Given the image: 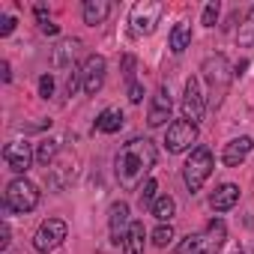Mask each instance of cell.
Listing matches in <instances>:
<instances>
[{"instance_id":"6da1fadb","label":"cell","mask_w":254,"mask_h":254,"mask_svg":"<svg viewBox=\"0 0 254 254\" xmlns=\"http://www.w3.org/2000/svg\"><path fill=\"white\" fill-rule=\"evenodd\" d=\"M156 168V147L147 138H135L129 141L114 159V174L120 189L126 191H138L147 180V174Z\"/></svg>"},{"instance_id":"7a4b0ae2","label":"cell","mask_w":254,"mask_h":254,"mask_svg":"<svg viewBox=\"0 0 254 254\" xmlns=\"http://www.w3.org/2000/svg\"><path fill=\"white\" fill-rule=\"evenodd\" d=\"M200 72H203V81H206V87H209V102H212V108H218V105L224 102L227 87H230V78H233L227 57H224V54H212V57H206Z\"/></svg>"},{"instance_id":"3957f363","label":"cell","mask_w":254,"mask_h":254,"mask_svg":"<svg viewBox=\"0 0 254 254\" xmlns=\"http://www.w3.org/2000/svg\"><path fill=\"white\" fill-rule=\"evenodd\" d=\"M224 239H227L224 221H221V218H212L203 233L186 236V242L180 245V254H218L221 245H224Z\"/></svg>"},{"instance_id":"277c9868","label":"cell","mask_w":254,"mask_h":254,"mask_svg":"<svg viewBox=\"0 0 254 254\" xmlns=\"http://www.w3.org/2000/svg\"><path fill=\"white\" fill-rule=\"evenodd\" d=\"M212 168H215L212 150H209V147H194L191 156H189L186 165H183V180H186V186H189L191 194H197V191L203 189V183L209 180Z\"/></svg>"},{"instance_id":"5b68a950","label":"cell","mask_w":254,"mask_h":254,"mask_svg":"<svg viewBox=\"0 0 254 254\" xmlns=\"http://www.w3.org/2000/svg\"><path fill=\"white\" fill-rule=\"evenodd\" d=\"M39 186L36 183H30L27 177H18V180H12L9 186H6V194H3V206L9 209V212H30V209H36L39 206Z\"/></svg>"},{"instance_id":"8992f818","label":"cell","mask_w":254,"mask_h":254,"mask_svg":"<svg viewBox=\"0 0 254 254\" xmlns=\"http://www.w3.org/2000/svg\"><path fill=\"white\" fill-rule=\"evenodd\" d=\"M78 156L72 153V150H60V156L48 165V189L51 191H63V189H69L72 183H75V177H78Z\"/></svg>"},{"instance_id":"52a82bcc","label":"cell","mask_w":254,"mask_h":254,"mask_svg":"<svg viewBox=\"0 0 254 254\" xmlns=\"http://www.w3.org/2000/svg\"><path fill=\"white\" fill-rule=\"evenodd\" d=\"M165 6L159 3V0H141V3L132 6V15H129V24H132V33L135 36H150L162 18Z\"/></svg>"},{"instance_id":"ba28073f","label":"cell","mask_w":254,"mask_h":254,"mask_svg":"<svg viewBox=\"0 0 254 254\" xmlns=\"http://www.w3.org/2000/svg\"><path fill=\"white\" fill-rule=\"evenodd\" d=\"M66 233H69V227H66L63 218H45V221L39 224L36 236H33V248H36L39 254H48V251H54L57 245H63Z\"/></svg>"},{"instance_id":"9c48e42d","label":"cell","mask_w":254,"mask_h":254,"mask_svg":"<svg viewBox=\"0 0 254 254\" xmlns=\"http://www.w3.org/2000/svg\"><path fill=\"white\" fill-rule=\"evenodd\" d=\"M194 141H197V126L189 123V120L171 123L168 132H165V147H168V153H183V150H189Z\"/></svg>"},{"instance_id":"30bf717a","label":"cell","mask_w":254,"mask_h":254,"mask_svg":"<svg viewBox=\"0 0 254 254\" xmlns=\"http://www.w3.org/2000/svg\"><path fill=\"white\" fill-rule=\"evenodd\" d=\"M206 114V102H203V93H200V81L197 78H189L186 87H183V120L189 123H200Z\"/></svg>"},{"instance_id":"8fae6325","label":"cell","mask_w":254,"mask_h":254,"mask_svg":"<svg viewBox=\"0 0 254 254\" xmlns=\"http://www.w3.org/2000/svg\"><path fill=\"white\" fill-rule=\"evenodd\" d=\"M33 159H36V153L30 150L27 141H9V144L3 147V162H6V168L15 171V174H27L30 165H33Z\"/></svg>"},{"instance_id":"7c38bea8","label":"cell","mask_w":254,"mask_h":254,"mask_svg":"<svg viewBox=\"0 0 254 254\" xmlns=\"http://www.w3.org/2000/svg\"><path fill=\"white\" fill-rule=\"evenodd\" d=\"M105 57L102 54H90L87 60H84V66H81V81H84V93L87 96H96L99 90H102V84H105Z\"/></svg>"},{"instance_id":"4fadbf2b","label":"cell","mask_w":254,"mask_h":254,"mask_svg":"<svg viewBox=\"0 0 254 254\" xmlns=\"http://www.w3.org/2000/svg\"><path fill=\"white\" fill-rule=\"evenodd\" d=\"M171 108H174V102H171V90H168V84H162V87L156 90L153 102H150V114H147V123L153 126V129L165 126V120H171Z\"/></svg>"},{"instance_id":"5bb4252c","label":"cell","mask_w":254,"mask_h":254,"mask_svg":"<svg viewBox=\"0 0 254 254\" xmlns=\"http://www.w3.org/2000/svg\"><path fill=\"white\" fill-rule=\"evenodd\" d=\"M108 227H111V239L120 245L126 239V233H129L132 221H129V203L126 200H117L111 203V212H108Z\"/></svg>"},{"instance_id":"9a60e30c","label":"cell","mask_w":254,"mask_h":254,"mask_svg":"<svg viewBox=\"0 0 254 254\" xmlns=\"http://www.w3.org/2000/svg\"><path fill=\"white\" fill-rule=\"evenodd\" d=\"M251 150H254V141L248 138V135H242V138H233L230 144H224V153H221V162L227 165V168H239L248 156H251Z\"/></svg>"},{"instance_id":"2e32d148","label":"cell","mask_w":254,"mask_h":254,"mask_svg":"<svg viewBox=\"0 0 254 254\" xmlns=\"http://www.w3.org/2000/svg\"><path fill=\"white\" fill-rule=\"evenodd\" d=\"M239 203V186H233V183H224V186H218L212 194H209V206L215 209V212H227V209H233Z\"/></svg>"},{"instance_id":"e0dca14e","label":"cell","mask_w":254,"mask_h":254,"mask_svg":"<svg viewBox=\"0 0 254 254\" xmlns=\"http://www.w3.org/2000/svg\"><path fill=\"white\" fill-rule=\"evenodd\" d=\"M75 51H78V42H75V39H66V42H60V45L54 48L51 63H54L57 69L72 72V69H75Z\"/></svg>"},{"instance_id":"ac0fdd59","label":"cell","mask_w":254,"mask_h":254,"mask_svg":"<svg viewBox=\"0 0 254 254\" xmlns=\"http://www.w3.org/2000/svg\"><path fill=\"white\" fill-rule=\"evenodd\" d=\"M144 239H147L144 221H132L129 233L123 239V254H144Z\"/></svg>"},{"instance_id":"d6986e66","label":"cell","mask_w":254,"mask_h":254,"mask_svg":"<svg viewBox=\"0 0 254 254\" xmlns=\"http://www.w3.org/2000/svg\"><path fill=\"white\" fill-rule=\"evenodd\" d=\"M120 126H123V111L120 108H105L99 114V120H96V132L114 135V132H120Z\"/></svg>"},{"instance_id":"ffe728a7","label":"cell","mask_w":254,"mask_h":254,"mask_svg":"<svg viewBox=\"0 0 254 254\" xmlns=\"http://www.w3.org/2000/svg\"><path fill=\"white\" fill-rule=\"evenodd\" d=\"M108 15H111V3H108V0H87V3H84V24L96 27Z\"/></svg>"},{"instance_id":"44dd1931","label":"cell","mask_w":254,"mask_h":254,"mask_svg":"<svg viewBox=\"0 0 254 254\" xmlns=\"http://www.w3.org/2000/svg\"><path fill=\"white\" fill-rule=\"evenodd\" d=\"M189 45H191V24L189 21L174 24V30H171V51L174 54H183Z\"/></svg>"},{"instance_id":"7402d4cb","label":"cell","mask_w":254,"mask_h":254,"mask_svg":"<svg viewBox=\"0 0 254 254\" xmlns=\"http://www.w3.org/2000/svg\"><path fill=\"white\" fill-rule=\"evenodd\" d=\"M60 141H54V138H42L39 144H36V162L42 165V168H48L57 156H60Z\"/></svg>"},{"instance_id":"603a6c76","label":"cell","mask_w":254,"mask_h":254,"mask_svg":"<svg viewBox=\"0 0 254 254\" xmlns=\"http://www.w3.org/2000/svg\"><path fill=\"white\" fill-rule=\"evenodd\" d=\"M150 212H153L162 224H171V218H174V212H177V200H174L171 194H159Z\"/></svg>"},{"instance_id":"cb8c5ba5","label":"cell","mask_w":254,"mask_h":254,"mask_svg":"<svg viewBox=\"0 0 254 254\" xmlns=\"http://www.w3.org/2000/svg\"><path fill=\"white\" fill-rule=\"evenodd\" d=\"M236 45H239V48H251V45H254V6L245 12L242 24H239V30H236Z\"/></svg>"},{"instance_id":"d4e9b609","label":"cell","mask_w":254,"mask_h":254,"mask_svg":"<svg viewBox=\"0 0 254 254\" xmlns=\"http://www.w3.org/2000/svg\"><path fill=\"white\" fill-rule=\"evenodd\" d=\"M156 191H159V183H156V180H147V183L141 186V206H150V209H153V203H156V197H159Z\"/></svg>"},{"instance_id":"484cf974","label":"cell","mask_w":254,"mask_h":254,"mask_svg":"<svg viewBox=\"0 0 254 254\" xmlns=\"http://www.w3.org/2000/svg\"><path fill=\"white\" fill-rule=\"evenodd\" d=\"M153 242H156L159 248H168V245L174 242V227H171V224H159V227L153 230Z\"/></svg>"},{"instance_id":"4316f807","label":"cell","mask_w":254,"mask_h":254,"mask_svg":"<svg viewBox=\"0 0 254 254\" xmlns=\"http://www.w3.org/2000/svg\"><path fill=\"white\" fill-rule=\"evenodd\" d=\"M135 66H138L135 54H126V57H123V78L129 81V84H135Z\"/></svg>"},{"instance_id":"83f0119b","label":"cell","mask_w":254,"mask_h":254,"mask_svg":"<svg viewBox=\"0 0 254 254\" xmlns=\"http://www.w3.org/2000/svg\"><path fill=\"white\" fill-rule=\"evenodd\" d=\"M39 96H42V99H51V96H54V75H51V72L39 78Z\"/></svg>"},{"instance_id":"f1b7e54d","label":"cell","mask_w":254,"mask_h":254,"mask_svg":"<svg viewBox=\"0 0 254 254\" xmlns=\"http://www.w3.org/2000/svg\"><path fill=\"white\" fill-rule=\"evenodd\" d=\"M215 21H218V3H209L203 9V24L206 27H215Z\"/></svg>"},{"instance_id":"f546056e","label":"cell","mask_w":254,"mask_h":254,"mask_svg":"<svg viewBox=\"0 0 254 254\" xmlns=\"http://www.w3.org/2000/svg\"><path fill=\"white\" fill-rule=\"evenodd\" d=\"M15 24H18V21H15L12 15H6V18H0V36H9V33L15 30Z\"/></svg>"},{"instance_id":"4dcf8cb0","label":"cell","mask_w":254,"mask_h":254,"mask_svg":"<svg viewBox=\"0 0 254 254\" xmlns=\"http://www.w3.org/2000/svg\"><path fill=\"white\" fill-rule=\"evenodd\" d=\"M129 99H132L135 105H138V102H144V84H138V81H135V84H129Z\"/></svg>"},{"instance_id":"1f68e13d","label":"cell","mask_w":254,"mask_h":254,"mask_svg":"<svg viewBox=\"0 0 254 254\" xmlns=\"http://www.w3.org/2000/svg\"><path fill=\"white\" fill-rule=\"evenodd\" d=\"M9 242H12V230H9V224L3 221V224H0V248H9Z\"/></svg>"},{"instance_id":"d6a6232c","label":"cell","mask_w":254,"mask_h":254,"mask_svg":"<svg viewBox=\"0 0 254 254\" xmlns=\"http://www.w3.org/2000/svg\"><path fill=\"white\" fill-rule=\"evenodd\" d=\"M39 30H42V33H45V36H57V33H60V27H57V24H54V21H48V24H42V27H39Z\"/></svg>"},{"instance_id":"836d02e7","label":"cell","mask_w":254,"mask_h":254,"mask_svg":"<svg viewBox=\"0 0 254 254\" xmlns=\"http://www.w3.org/2000/svg\"><path fill=\"white\" fill-rule=\"evenodd\" d=\"M0 72H3V81H6V84L12 81V72H9V63H6V60H3V63H0Z\"/></svg>"},{"instance_id":"e575fe53","label":"cell","mask_w":254,"mask_h":254,"mask_svg":"<svg viewBox=\"0 0 254 254\" xmlns=\"http://www.w3.org/2000/svg\"><path fill=\"white\" fill-rule=\"evenodd\" d=\"M248 69V60H242V63H236V69H233V75H242Z\"/></svg>"},{"instance_id":"d590c367","label":"cell","mask_w":254,"mask_h":254,"mask_svg":"<svg viewBox=\"0 0 254 254\" xmlns=\"http://www.w3.org/2000/svg\"><path fill=\"white\" fill-rule=\"evenodd\" d=\"M230 254H242V251H230Z\"/></svg>"}]
</instances>
